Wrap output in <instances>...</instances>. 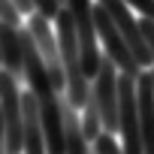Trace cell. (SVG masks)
Returning <instances> with one entry per match:
<instances>
[{
	"instance_id": "11",
	"label": "cell",
	"mask_w": 154,
	"mask_h": 154,
	"mask_svg": "<svg viewBox=\"0 0 154 154\" xmlns=\"http://www.w3.org/2000/svg\"><path fill=\"white\" fill-rule=\"evenodd\" d=\"M130 6H136V12L139 15H148V18H154V0H127Z\"/></svg>"
},
{
	"instance_id": "3",
	"label": "cell",
	"mask_w": 154,
	"mask_h": 154,
	"mask_svg": "<svg viewBox=\"0 0 154 154\" xmlns=\"http://www.w3.org/2000/svg\"><path fill=\"white\" fill-rule=\"evenodd\" d=\"M94 18H97V33H100V42H103L106 54H112V60L118 63V69H121V72L139 75V72H142L145 66H142V63L136 60V54H133L130 42L124 39V33L118 30L115 18L109 15V9H106L103 3H97V6H94Z\"/></svg>"
},
{
	"instance_id": "14",
	"label": "cell",
	"mask_w": 154,
	"mask_h": 154,
	"mask_svg": "<svg viewBox=\"0 0 154 154\" xmlns=\"http://www.w3.org/2000/svg\"><path fill=\"white\" fill-rule=\"evenodd\" d=\"M151 72H154V66H151Z\"/></svg>"
},
{
	"instance_id": "10",
	"label": "cell",
	"mask_w": 154,
	"mask_h": 154,
	"mask_svg": "<svg viewBox=\"0 0 154 154\" xmlns=\"http://www.w3.org/2000/svg\"><path fill=\"white\" fill-rule=\"evenodd\" d=\"M139 27H142V36H145V42H148V48H151V54H154V18L142 15V18H139Z\"/></svg>"
},
{
	"instance_id": "6",
	"label": "cell",
	"mask_w": 154,
	"mask_h": 154,
	"mask_svg": "<svg viewBox=\"0 0 154 154\" xmlns=\"http://www.w3.org/2000/svg\"><path fill=\"white\" fill-rule=\"evenodd\" d=\"M0 51H3V69H9L15 79H24V45H21V27H12L0 21Z\"/></svg>"
},
{
	"instance_id": "12",
	"label": "cell",
	"mask_w": 154,
	"mask_h": 154,
	"mask_svg": "<svg viewBox=\"0 0 154 154\" xmlns=\"http://www.w3.org/2000/svg\"><path fill=\"white\" fill-rule=\"evenodd\" d=\"M0 154H6V121H3V109H0Z\"/></svg>"
},
{
	"instance_id": "2",
	"label": "cell",
	"mask_w": 154,
	"mask_h": 154,
	"mask_svg": "<svg viewBox=\"0 0 154 154\" xmlns=\"http://www.w3.org/2000/svg\"><path fill=\"white\" fill-rule=\"evenodd\" d=\"M66 9L72 12V21H75V33H79V45H82V63H85V72L88 79H97L100 72V48H97V18H94V6L91 0H66Z\"/></svg>"
},
{
	"instance_id": "5",
	"label": "cell",
	"mask_w": 154,
	"mask_h": 154,
	"mask_svg": "<svg viewBox=\"0 0 154 154\" xmlns=\"http://www.w3.org/2000/svg\"><path fill=\"white\" fill-rule=\"evenodd\" d=\"M136 97H139V127L145 154H154V72L142 69L136 75Z\"/></svg>"
},
{
	"instance_id": "9",
	"label": "cell",
	"mask_w": 154,
	"mask_h": 154,
	"mask_svg": "<svg viewBox=\"0 0 154 154\" xmlns=\"http://www.w3.org/2000/svg\"><path fill=\"white\" fill-rule=\"evenodd\" d=\"M91 145H94V154H127L124 145H118L115 142V133H109V130H103Z\"/></svg>"
},
{
	"instance_id": "1",
	"label": "cell",
	"mask_w": 154,
	"mask_h": 154,
	"mask_svg": "<svg viewBox=\"0 0 154 154\" xmlns=\"http://www.w3.org/2000/svg\"><path fill=\"white\" fill-rule=\"evenodd\" d=\"M54 27H57V42H60V57H63V72H66V97L85 109L88 97H91V85H88V72H85V63H82V45H79V33H75V21H72V12L63 6L54 18Z\"/></svg>"
},
{
	"instance_id": "8",
	"label": "cell",
	"mask_w": 154,
	"mask_h": 154,
	"mask_svg": "<svg viewBox=\"0 0 154 154\" xmlns=\"http://www.w3.org/2000/svg\"><path fill=\"white\" fill-rule=\"evenodd\" d=\"M82 127H85V136L94 142L106 127H103V115H100V103H97V91H91L88 103H85V115H82Z\"/></svg>"
},
{
	"instance_id": "7",
	"label": "cell",
	"mask_w": 154,
	"mask_h": 154,
	"mask_svg": "<svg viewBox=\"0 0 154 154\" xmlns=\"http://www.w3.org/2000/svg\"><path fill=\"white\" fill-rule=\"evenodd\" d=\"M75 109H79V106L66 97V100H63V136H66V154H91V151H88L91 139L85 136L82 118H79V112H75Z\"/></svg>"
},
{
	"instance_id": "4",
	"label": "cell",
	"mask_w": 154,
	"mask_h": 154,
	"mask_svg": "<svg viewBox=\"0 0 154 154\" xmlns=\"http://www.w3.org/2000/svg\"><path fill=\"white\" fill-rule=\"evenodd\" d=\"M27 27L39 45V54H42V63L48 66L51 72V82L54 88L63 94L66 91V72H63V57H60V42H57V27H51V18H45L42 12H30L27 15Z\"/></svg>"
},
{
	"instance_id": "13",
	"label": "cell",
	"mask_w": 154,
	"mask_h": 154,
	"mask_svg": "<svg viewBox=\"0 0 154 154\" xmlns=\"http://www.w3.org/2000/svg\"><path fill=\"white\" fill-rule=\"evenodd\" d=\"M15 6L24 12V15H30V12H36V6H33V0H15Z\"/></svg>"
}]
</instances>
